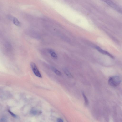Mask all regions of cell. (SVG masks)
<instances>
[{
  "label": "cell",
  "instance_id": "cell-1",
  "mask_svg": "<svg viewBox=\"0 0 122 122\" xmlns=\"http://www.w3.org/2000/svg\"><path fill=\"white\" fill-rule=\"evenodd\" d=\"M105 2L114 10L119 13L122 14V8L112 0H100Z\"/></svg>",
  "mask_w": 122,
  "mask_h": 122
},
{
  "label": "cell",
  "instance_id": "cell-2",
  "mask_svg": "<svg viewBox=\"0 0 122 122\" xmlns=\"http://www.w3.org/2000/svg\"><path fill=\"white\" fill-rule=\"evenodd\" d=\"M121 82L120 77L118 76H114L110 77L108 80V83L110 86L115 87L118 85Z\"/></svg>",
  "mask_w": 122,
  "mask_h": 122
},
{
  "label": "cell",
  "instance_id": "cell-3",
  "mask_svg": "<svg viewBox=\"0 0 122 122\" xmlns=\"http://www.w3.org/2000/svg\"><path fill=\"white\" fill-rule=\"evenodd\" d=\"M30 66L34 74L37 77L42 78V76L38 67L36 64L34 62H32L30 64Z\"/></svg>",
  "mask_w": 122,
  "mask_h": 122
},
{
  "label": "cell",
  "instance_id": "cell-4",
  "mask_svg": "<svg viewBox=\"0 0 122 122\" xmlns=\"http://www.w3.org/2000/svg\"><path fill=\"white\" fill-rule=\"evenodd\" d=\"M96 48L101 53L107 55L112 59L114 58V56L107 51L102 49L98 47H96Z\"/></svg>",
  "mask_w": 122,
  "mask_h": 122
},
{
  "label": "cell",
  "instance_id": "cell-5",
  "mask_svg": "<svg viewBox=\"0 0 122 122\" xmlns=\"http://www.w3.org/2000/svg\"><path fill=\"white\" fill-rule=\"evenodd\" d=\"M48 51L53 59H56L57 58V56L56 54L53 50L51 49H49L48 50Z\"/></svg>",
  "mask_w": 122,
  "mask_h": 122
},
{
  "label": "cell",
  "instance_id": "cell-6",
  "mask_svg": "<svg viewBox=\"0 0 122 122\" xmlns=\"http://www.w3.org/2000/svg\"><path fill=\"white\" fill-rule=\"evenodd\" d=\"M30 113L32 114L36 115L41 114V112L40 111H38L35 109H32L30 110Z\"/></svg>",
  "mask_w": 122,
  "mask_h": 122
},
{
  "label": "cell",
  "instance_id": "cell-7",
  "mask_svg": "<svg viewBox=\"0 0 122 122\" xmlns=\"http://www.w3.org/2000/svg\"><path fill=\"white\" fill-rule=\"evenodd\" d=\"M13 22L14 24L17 26L19 27L21 25L20 23L15 18H14L13 19Z\"/></svg>",
  "mask_w": 122,
  "mask_h": 122
},
{
  "label": "cell",
  "instance_id": "cell-8",
  "mask_svg": "<svg viewBox=\"0 0 122 122\" xmlns=\"http://www.w3.org/2000/svg\"><path fill=\"white\" fill-rule=\"evenodd\" d=\"M64 71L65 74L68 77L71 78H73V76L72 75L69 71L67 69H64Z\"/></svg>",
  "mask_w": 122,
  "mask_h": 122
},
{
  "label": "cell",
  "instance_id": "cell-9",
  "mask_svg": "<svg viewBox=\"0 0 122 122\" xmlns=\"http://www.w3.org/2000/svg\"><path fill=\"white\" fill-rule=\"evenodd\" d=\"M52 69L54 72L56 74L59 76H61V72L58 70L54 68H53Z\"/></svg>",
  "mask_w": 122,
  "mask_h": 122
},
{
  "label": "cell",
  "instance_id": "cell-10",
  "mask_svg": "<svg viewBox=\"0 0 122 122\" xmlns=\"http://www.w3.org/2000/svg\"><path fill=\"white\" fill-rule=\"evenodd\" d=\"M82 95L84 99L85 104L87 105L88 104L89 102L88 99L84 93H82Z\"/></svg>",
  "mask_w": 122,
  "mask_h": 122
},
{
  "label": "cell",
  "instance_id": "cell-11",
  "mask_svg": "<svg viewBox=\"0 0 122 122\" xmlns=\"http://www.w3.org/2000/svg\"><path fill=\"white\" fill-rule=\"evenodd\" d=\"M8 111L14 117L16 118L17 117L16 115L13 113L10 110H8Z\"/></svg>",
  "mask_w": 122,
  "mask_h": 122
},
{
  "label": "cell",
  "instance_id": "cell-12",
  "mask_svg": "<svg viewBox=\"0 0 122 122\" xmlns=\"http://www.w3.org/2000/svg\"><path fill=\"white\" fill-rule=\"evenodd\" d=\"M6 119L5 118H2L0 120V122H5L6 121Z\"/></svg>",
  "mask_w": 122,
  "mask_h": 122
},
{
  "label": "cell",
  "instance_id": "cell-13",
  "mask_svg": "<svg viewBox=\"0 0 122 122\" xmlns=\"http://www.w3.org/2000/svg\"><path fill=\"white\" fill-rule=\"evenodd\" d=\"M57 120L58 122H63V120L62 119L60 118H58Z\"/></svg>",
  "mask_w": 122,
  "mask_h": 122
}]
</instances>
